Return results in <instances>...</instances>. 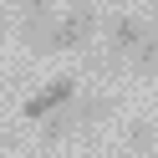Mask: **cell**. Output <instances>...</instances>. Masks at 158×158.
Returning <instances> with one entry per match:
<instances>
[{"mask_svg":"<svg viewBox=\"0 0 158 158\" xmlns=\"http://www.w3.org/2000/svg\"><path fill=\"white\" fill-rule=\"evenodd\" d=\"M72 133H77L72 107H61V112H51V117L41 123V138H46V143H61V138H72Z\"/></svg>","mask_w":158,"mask_h":158,"instance_id":"obj_6","label":"cell"},{"mask_svg":"<svg viewBox=\"0 0 158 158\" xmlns=\"http://www.w3.org/2000/svg\"><path fill=\"white\" fill-rule=\"evenodd\" d=\"M15 5H21L26 15H46V10H51V5H56V0H15Z\"/></svg>","mask_w":158,"mask_h":158,"instance_id":"obj_8","label":"cell"},{"mask_svg":"<svg viewBox=\"0 0 158 158\" xmlns=\"http://www.w3.org/2000/svg\"><path fill=\"white\" fill-rule=\"evenodd\" d=\"M112 112V97H87V102H72V117H77V133L92 123H102V117Z\"/></svg>","mask_w":158,"mask_h":158,"instance_id":"obj_5","label":"cell"},{"mask_svg":"<svg viewBox=\"0 0 158 158\" xmlns=\"http://www.w3.org/2000/svg\"><path fill=\"white\" fill-rule=\"evenodd\" d=\"M97 31V5L92 0H77L66 15H56L51 26V51H77V46H87Z\"/></svg>","mask_w":158,"mask_h":158,"instance_id":"obj_1","label":"cell"},{"mask_svg":"<svg viewBox=\"0 0 158 158\" xmlns=\"http://www.w3.org/2000/svg\"><path fill=\"white\" fill-rule=\"evenodd\" d=\"M72 102H77V77H56V82H46L36 97H26L21 117L26 123H46L51 112H61V107H72Z\"/></svg>","mask_w":158,"mask_h":158,"instance_id":"obj_2","label":"cell"},{"mask_svg":"<svg viewBox=\"0 0 158 158\" xmlns=\"http://www.w3.org/2000/svg\"><path fill=\"white\" fill-rule=\"evenodd\" d=\"M127 148L133 153H153L158 148V123H133L127 127Z\"/></svg>","mask_w":158,"mask_h":158,"instance_id":"obj_7","label":"cell"},{"mask_svg":"<svg viewBox=\"0 0 158 158\" xmlns=\"http://www.w3.org/2000/svg\"><path fill=\"white\" fill-rule=\"evenodd\" d=\"M133 77H143V82H158V31H153V36H148V41L133 51Z\"/></svg>","mask_w":158,"mask_h":158,"instance_id":"obj_4","label":"cell"},{"mask_svg":"<svg viewBox=\"0 0 158 158\" xmlns=\"http://www.w3.org/2000/svg\"><path fill=\"white\" fill-rule=\"evenodd\" d=\"M107 36H112V51H127V56H133L138 46H143L148 36H153V26H148L143 15H117V21H112V31H107Z\"/></svg>","mask_w":158,"mask_h":158,"instance_id":"obj_3","label":"cell"}]
</instances>
